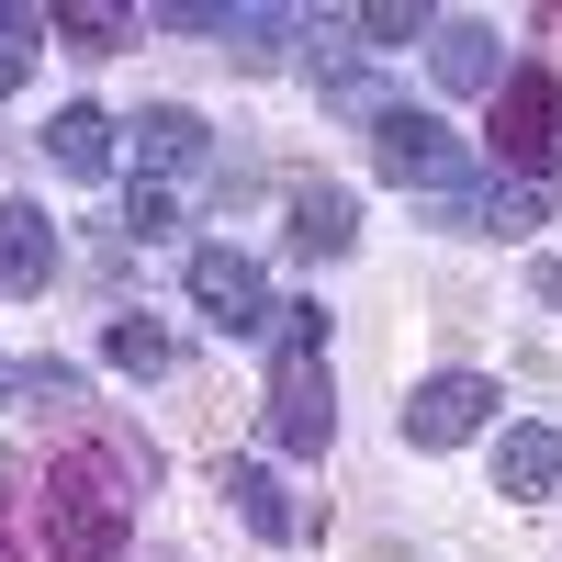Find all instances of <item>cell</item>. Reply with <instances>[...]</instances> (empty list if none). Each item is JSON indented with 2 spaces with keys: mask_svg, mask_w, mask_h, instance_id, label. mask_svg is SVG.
<instances>
[{
  "mask_svg": "<svg viewBox=\"0 0 562 562\" xmlns=\"http://www.w3.org/2000/svg\"><path fill=\"white\" fill-rule=\"evenodd\" d=\"M135 473H147V450H68L57 473H45V551L57 562H113L124 551V518H135Z\"/></svg>",
  "mask_w": 562,
  "mask_h": 562,
  "instance_id": "1",
  "label": "cell"
},
{
  "mask_svg": "<svg viewBox=\"0 0 562 562\" xmlns=\"http://www.w3.org/2000/svg\"><path fill=\"white\" fill-rule=\"evenodd\" d=\"M270 439L293 461H326V439H338V405H326V304H270Z\"/></svg>",
  "mask_w": 562,
  "mask_h": 562,
  "instance_id": "2",
  "label": "cell"
},
{
  "mask_svg": "<svg viewBox=\"0 0 562 562\" xmlns=\"http://www.w3.org/2000/svg\"><path fill=\"white\" fill-rule=\"evenodd\" d=\"M484 147H495V180H540V169L562 158V79H551V68H518V79L495 90Z\"/></svg>",
  "mask_w": 562,
  "mask_h": 562,
  "instance_id": "3",
  "label": "cell"
},
{
  "mask_svg": "<svg viewBox=\"0 0 562 562\" xmlns=\"http://www.w3.org/2000/svg\"><path fill=\"white\" fill-rule=\"evenodd\" d=\"M450 237H540L551 225V180H439V192H416Z\"/></svg>",
  "mask_w": 562,
  "mask_h": 562,
  "instance_id": "4",
  "label": "cell"
},
{
  "mask_svg": "<svg viewBox=\"0 0 562 562\" xmlns=\"http://www.w3.org/2000/svg\"><path fill=\"white\" fill-rule=\"evenodd\" d=\"M371 169L405 180V192H439V180H461V135L439 113H416V102H383L371 113Z\"/></svg>",
  "mask_w": 562,
  "mask_h": 562,
  "instance_id": "5",
  "label": "cell"
},
{
  "mask_svg": "<svg viewBox=\"0 0 562 562\" xmlns=\"http://www.w3.org/2000/svg\"><path fill=\"white\" fill-rule=\"evenodd\" d=\"M495 383L484 371H428V383L405 394V450H461V439H484L495 428Z\"/></svg>",
  "mask_w": 562,
  "mask_h": 562,
  "instance_id": "6",
  "label": "cell"
},
{
  "mask_svg": "<svg viewBox=\"0 0 562 562\" xmlns=\"http://www.w3.org/2000/svg\"><path fill=\"white\" fill-rule=\"evenodd\" d=\"M192 315L225 338H270V270L248 248H192Z\"/></svg>",
  "mask_w": 562,
  "mask_h": 562,
  "instance_id": "7",
  "label": "cell"
},
{
  "mask_svg": "<svg viewBox=\"0 0 562 562\" xmlns=\"http://www.w3.org/2000/svg\"><path fill=\"white\" fill-rule=\"evenodd\" d=\"M428 68H439V90H506V34L484 23V12H439L428 23Z\"/></svg>",
  "mask_w": 562,
  "mask_h": 562,
  "instance_id": "8",
  "label": "cell"
},
{
  "mask_svg": "<svg viewBox=\"0 0 562 562\" xmlns=\"http://www.w3.org/2000/svg\"><path fill=\"white\" fill-rule=\"evenodd\" d=\"M57 281V225L45 203H0V293H45Z\"/></svg>",
  "mask_w": 562,
  "mask_h": 562,
  "instance_id": "9",
  "label": "cell"
},
{
  "mask_svg": "<svg viewBox=\"0 0 562 562\" xmlns=\"http://www.w3.org/2000/svg\"><path fill=\"white\" fill-rule=\"evenodd\" d=\"M495 495H518V506L562 495V428H495Z\"/></svg>",
  "mask_w": 562,
  "mask_h": 562,
  "instance_id": "10",
  "label": "cell"
},
{
  "mask_svg": "<svg viewBox=\"0 0 562 562\" xmlns=\"http://www.w3.org/2000/svg\"><path fill=\"white\" fill-rule=\"evenodd\" d=\"M124 147L147 158V180H158V169H192V158L214 147V135H203V113H192V102H147V113L124 124Z\"/></svg>",
  "mask_w": 562,
  "mask_h": 562,
  "instance_id": "11",
  "label": "cell"
},
{
  "mask_svg": "<svg viewBox=\"0 0 562 562\" xmlns=\"http://www.w3.org/2000/svg\"><path fill=\"white\" fill-rule=\"evenodd\" d=\"M214 484H225V506H237L259 540H304V506H293V484H281V473H259V461H225Z\"/></svg>",
  "mask_w": 562,
  "mask_h": 562,
  "instance_id": "12",
  "label": "cell"
},
{
  "mask_svg": "<svg viewBox=\"0 0 562 562\" xmlns=\"http://www.w3.org/2000/svg\"><path fill=\"white\" fill-rule=\"evenodd\" d=\"M113 147H124V124H113V113H90V102H68L57 124H45V169H68V180H102Z\"/></svg>",
  "mask_w": 562,
  "mask_h": 562,
  "instance_id": "13",
  "label": "cell"
},
{
  "mask_svg": "<svg viewBox=\"0 0 562 562\" xmlns=\"http://www.w3.org/2000/svg\"><path fill=\"white\" fill-rule=\"evenodd\" d=\"M349 237H360V203L338 192V180H304V192H293V248L304 259H338Z\"/></svg>",
  "mask_w": 562,
  "mask_h": 562,
  "instance_id": "14",
  "label": "cell"
},
{
  "mask_svg": "<svg viewBox=\"0 0 562 562\" xmlns=\"http://www.w3.org/2000/svg\"><path fill=\"white\" fill-rule=\"evenodd\" d=\"M102 349H113V371H135V383H158V371L180 360V349H169V326H147V315H113V338H102Z\"/></svg>",
  "mask_w": 562,
  "mask_h": 562,
  "instance_id": "15",
  "label": "cell"
},
{
  "mask_svg": "<svg viewBox=\"0 0 562 562\" xmlns=\"http://www.w3.org/2000/svg\"><path fill=\"white\" fill-rule=\"evenodd\" d=\"M349 34L371 45V57H394V45H416V34H428V12H416V0H360V12H349Z\"/></svg>",
  "mask_w": 562,
  "mask_h": 562,
  "instance_id": "16",
  "label": "cell"
},
{
  "mask_svg": "<svg viewBox=\"0 0 562 562\" xmlns=\"http://www.w3.org/2000/svg\"><path fill=\"white\" fill-rule=\"evenodd\" d=\"M281 34H293V12H225V57L237 68H281Z\"/></svg>",
  "mask_w": 562,
  "mask_h": 562,
  "instance_id": "17",
  "label": "cell"
},
{
  "mask_svg": "<svg viewBox=\"0 0 562 562\" xmlns=\"http://www.w3.org/2000/svg\"><path fill=\"white\" fill-rule=\"evenodd\" d=\"M124 225H135V237H147V248H169V237H180V225H192V214H180V192H169V180H135Z\"/></svg>",
  "mask_w": 562,
  "mask_h": 562,
  "instance_id": "18",
  "label": "cell"
},
{
  "mask_svg": "<svg viewBox=\"0 0 562 562\" xmlns=\"http://www.w3.org/2000/svg\"><path fill=\"white\" fill-rule=\"evenodd\" d=\"M57 34H68V45H79V57H113V45H124V34H135V12H113V0H79V12H68V23H57Z\"/></svg>",
  "mask_w": 562,
  "mask_h": 562,
  "instance_id": "19",
  "label": "cell"
},
{
  "mask_svg": "<svg viewBox=\"0 0 562 562\" xmlns=\"http://www.w3.org/2000/svg\"><path fill=\"white\" fill-rule=\"evenodd\" d=\"M34 34H45V23H34V12H12V0H0V102H12V90L34 79Z\"/></svg>",
  "mask_w": 562,
  "mask_h": 562,
  "instance_id": "20",
  "label": "cell"
},
{
  "mask_svg": "<svg viewBox=\"0 0 562 562\" xmlns=\"http://www.w3.org/2000/svg\"><path fill=\"white\" fill-rule=\"evenodd\" d=\"M315 90H326V102H360V90H371L360 45H315Z\"/></svg>",
  "mask_w": 562,
  "mask_h": 562,
  "instance_id": "21",
  "label": "cell"
},
{
  "mask_svg": "<svg viewBox=\"0 0 562 562\" xmlns=\"http://www.w3.org/2000/svg\"><path fill=\"white\" fill-rule=\"evenodd\" d=\"M158 23H169V34H225L214 0H158Z\"/></svg>",
  "mask_w": 562,
  "mask_h": 562,
  "instance_id": "22",
  "label": "cell"
},
{
  "mask_svg": "<svg viewBox=\"0 0 562 562\" xmlns=\"http://www.w3.org/2000/svg\"><path fill=\"white\" fill-rule=\"evenodd\" d=\"M540 304H562V259H540Z\"/></svg>",
  "mask_w": 562,
  "mask_h": 562,
  "instance_id": "23",
  "label": "cell"
},
{
  "mask_svg": "<svg viewBox=\"0 0 562 562\" xmlns=\"http://www.w3.org/2000/svg\"><path fill=\"white\" fill-rule=\"evenodd\" d=\"M0 495H12V461H0ZM0 562H23V551H12V540H0Z\"/></svg>",
  "mask_w": 562,
  "mask_h": 562,
  "instance_id": "24",
  "label": "cell"
}]
</instances>
